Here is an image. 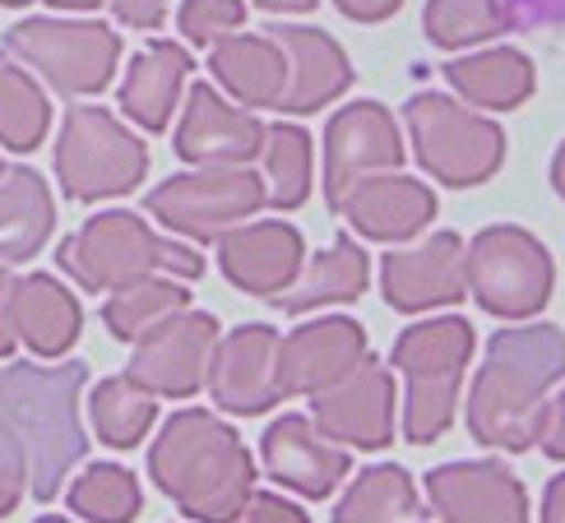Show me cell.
<instances>
[{
	"mask_svg": "<svg viewBox=\"0 0 565 523\" xmlns=\"http://www.w3.org/2000/svg\"><path fill=\"white\" fill-rule=\"evenodd\" d=\"M565 375V334L556 324L497 329L468 389V431L487 449L524 455L537 440L547 389Z\"/></svg>",
	"mask_w": 565,
	"mask_h": 523,
	"instance_id": "cell-1",
	"label": "cell"
},
{
	"mask_svg": "<svg viewBox=\"0 0 565 523\" xmlns=\"http://www.w3.org/2000/svg\"><path fill=\"white\" fill-rule=\"evenodd\" d=\"M149 478L200 523H237L255 491V463L242 436L204 408H181L162 421L149 449Z\"/></svg>",
	"mask_w": 565,
	"mask_h": 523,
	"instance_id": "cell-2",
	"label": "cell"
},
{
	"mask_svg": "<svg viewBox=\"0 0 565 523\" xmlns=\"http://www.w3.org/2000/svg\"><path fill=\"white\" fill-rule=\"evenodd\" d=\"M88 385L84 362L33 366L19 362L0 371V417L23 449V472L38 501H56L61 482L84 455L88 436L79 421V389Z\"/></svg>",
	"mask_w": 565,
	"mask_h": 523,
	"instance_id": "cell-3",
	"label": "cell"
},
{
	"mask_svg": "<svg viewBox=\"0 0 565 523\" xmlns=\"http://www.w3.org/2000/svg\"><path fill=\"white\" fill-rule=\"evenodd\" d=\"M56 259L84 292H116V288H126V282L153 278V274H168V278L204 274V259L191 246L158 236L145 218H135L130 209H111V213L88 218L75 236L61 242Z\"/></svg>",
	"mask_w": 565,
	"mask_h": 523,
	"instance_id": "cell-4",
	"label": "cell"
},
{
	"mask_svg": "<svg viewBox=\"0 0 565 523\" xmlns=\"http://www.w3.org/2000/svg\"><path fill=\"white\" fill-rule=\"evenodd\" d=\"M468 356H473V324L459 316L422 320L398 334L394 366L408 380V403H404L408 445H431L450 431Z\"/></svg>",
	"mask_w": 565,
	"mask_h": 523,
	"instance_id": "cell-5",
	"label": "cell"
},
{
	"mask_svg": "<svg viewBox=\"0 0 565 523\" xmlns=\"http://www.w3.org/2000/svg\"><path fill=\"white\" fill-rule=\"evenodd\" d=\"M10 61L38 70L61 98L103 93L121 61V33L88 19H23L0 38Z\"/></svg>",
	"mask_w": 565,
	"mask_h": 523,
	"instance_id": "cell-6",
	"label": "cell"
},
{
	"mask_svg": "<svg viewBox=\"0 0 565 523\" xmlns=\"http://www.w3.org/2000/svg\"><path fill=\"white\" fill-rule=\"evenodd\" d=\"M149 172L145 139L130 135L107 107H70L56 139V177L70 200L93 204L130 195Z\"/></svg>",
	"mask_w": 565,
	"mask_h": 523,
	"instance_id": "cell-7",
	"label": "cell"
},
{
	"mask_svg": "<svg viewBox=\"0 0 565 523\" xmlns=\"http://www.w3.org/2000/svg\"><path fill=\"white\" fill-rule=\"evenodd\" d=\"M417 162L445 185H482L505 162V135L497 121L468 111L440 93H417L404 107Z\"/></svg>",
	"mask_w": 565,
	"mask_h": 523,
	"instance_id": "cell-8",
	"label": "cell"
},
{
	"mask_svg": "<svg viewBox=\"0 0 565 523\" xmlns=\"http://www.w3.org/2000/svg\"><path fill=\"white\" fill-rule=\"evenodd\" d=\"M463 278L468 292L478 297L482 311L501 320H529L552 297V255L524 227H487L463 250Z\"/></svg>",
	"mask_w": 565,
	"mask_h": 523,
	"instance_id": "cell-9",
	"label": "cell"
},
{
	"mask_svg": "<svg viewBox=\"0 0 565 523\" xmlns=\"http://www.w3.org/2000/svg\"><path fill=\"white\" fill-rule=\"evenodd\" d=\"M145 204L162 227L185 232L195 242H218L265 204V177H255L250 168H200L168 177L149 190Z\"/></svg>",
	"mask_w": 565,
	"mask_h": 523,
	"instance_id": "cell-10",
	"label": "cell"
},
{
	"mask_svg": "<svg viewBox=\"0 0 565 523\" xmlns=\"http://www.w3.org/2000/svg\"><path fill=\"white\" fill-rule=\"evenodd\" d=\"M214 343H218V320L185 306V311L158 320L149 334L135 339V362L126 375L139 380L149 394L191 398V394H200L204 375H209Z\"/></svg>",
	"mask_w": 565,
	"mask_h": 523,
	"instance_id": "cell-11",
	"label": "cell"
},
{
	"mask_svg": "<svg viewBox=\"0 0 565 523\" xmlns=\"http://www.w3.org/2000/svg\"><path fill=\"white\" fill-rule=\"evenodd\" d=\"M311 398H316L311 421L320 436L358 449H385L394 440V380L371 356H362L339 385H329Z\"/></svg>",
	"mask_w": 565,
	"mask_h": 523,
	"instance_id": "cell-12",
	"label": "cell"
},
{
	"mask_svg": "<svg viewBox=\"0 0 565 523\" xmlns=\"http://www.w3.org/2000/svg\"><path fill=\"white\" fill-rule=\"evenodd\" d=\"M404 162V139L390 107L381 103H352L324 130V200L334 209L348 185L362 177L394 172Z\"/></svg>",
	"mask_w": 565,
	"mask_h": 523,
	"instance_id": "cell-13",
	"label": "cell"
},
{
	"mask_svg": "<svg viewBox=\"0 0 565 523\" xmlns=\"http://www.w3.org/2000/svg\"><path fill=\"white\" fill-rule=\"evenodd\" d=\"M209 394L223 413L255 417L274 408L278 394V334L269 324H242L214 343L209 356Z\"/></svg>",
	"mask_w": 565,
	"mask_h": 523,
	"instance_id": "cell-14",
	"label": "cell"
},
{
	"mask_svg": "<svg viewBox=\"0 0 565 523\" xmlns=\"http://www.w3.org/2000/svg\"><path fill=\"white\" fill-rule=\"evenodd\" d=\"M427 501L445 523H529L524 482L497 459L436 468L427 478Z\"/></svg>",
	"mask_w": 565,
	"mask_h": 523,
	"instance_id": "cell-15",
	"label": "cell"
},
{
	"mask_svg": "<svg viewBox=\"0 0 565 523\" xmlns=\"http://www.w3.org/2000/svg\"><path fill=\"white\" fill-rule=\"evenodd\" d=\"M265 126L250 111H237L218 98L214 84H191L177 126V153L200 168H246L260 158Z\"/></svg>",
	"mask_w": 565,
	"mask_h": 523,
	"instance_id": "cell-16",
	"label": "cell"
},
{
	"mask_svg": "<svg viewBox=\"0 0 565 523\" xmlns=\"http://www.w3.org/2000/svg\"><path fill=\"white\" fill-rule=\"evenodd\" d=\"M366 356V329L358 320H311L278 339V394H320Z\"/></svg>",
	"mask_w": 565,
	"mask_h": 523,
	"instance_id": "cell-17",
	"label": "cell"
},
{
	"mask_svg": "<svg viewBox=\"0 0 565 523\" xmlns=\"http://www.w3.org/2000/svg\"><path fill=\"white\" fill-rule=\"evenodd\" d=\"M381 288L394 311L417 316L431 306H455L468 292L463 242L455 232H436L413 250H390L381 265Z\"/></svg>",
	"mask_w": 565,
	"mask_h": 523,
	"instance_id": "cell-18",
	"label": "cell"
},
{
	"mask_svg": "<svg viewBox=\"0 0 565 523\" xmlns=\"http://www.w3.org/2000/svg\"><path fill=\"white\" fill-rule=\"evenodd\" d=\"M301 232L292 223H246L218 236V269L232 288L250 297H274L301 274Z\"/></svg>",
	"mask_w": 565,
	"mask_h": 523,
	"instance_id": "cell-19",
	"label": "cell"
},
{
	"mask_svg": "<svg viewBox=\"0 0 565 523\" xmlns=\"http://www.w3.org/2000/svg\"><path fill=\"white\" fill-rule=\"evenodd\" d=\"M260 455H265V468L269 478L292 487L306 501H324L343 478H348V455L339 445H329V436L316 431L311 417H278L265 440H260Z\"/></svg>",
	"mask_w": 565,
	"mask_h": 523,
	"instance_id": "cell-20",
	"label": "cell"
},
{
	"mask_svg": "<svg viewBox=\"0 0 565 523\" xmlns=\"http://www.w3.org/2000/svg\"><path fill=\"white\" fill-rule=\"evenodd\" d=\"M334 213H343L371 242H408L413 232H422L436 218V195L413 177L375 172L362 177L358 185H348Z\"/></svg>",
	"mask_w": 565,
	"mask_h": 523,
	"instance_id": "cell-21",
	"label": "cell"
},
{
	"mask_svg": "<svg viewBox=\"0 0 565 523\" xmlns=\"http://www.w3.org/2000/svg\"><path fill=\"white\" fill-rule=\"evenodd\" d=\"M282 56H288V88H282V111L306 116L320 111L324 103H334L339 93H348L352 84V65L343 56V46L320 33V29H292V23H278V29H265Z\"/></svg>",
	"mask_w": 565,
	"mask_h": 523,
	"instance_id": "cell-22",
	"label": "cell"
},
{
	"mask_svg": "<svg viewBox=\"0 0 565 523\" xmlns=\"http://www.w3.org/2000/svg\"><path fill=\"white\" fill-rule=\"evenodd\" d=\"M209 70L242 107H278L288 88V56L269 33H227L209 46Z\"/></svg>",
	"mask_w": 565,
	"mask_h": 523,
	"instance_id": "cell-23",
	"label": "cell"
},
{
	"mask_svg": "<svg viewBox=\"0 0 565 523\" xmlns=\"http://www.w3.org/2000/svg\"><path fill=\"white\" fill-rule=\"evenodd\" d=\"M191 52L177 42H149L139 52L121 79V111L139 130H168L172 111H177V98H181V84L191 79Z\"/></svg>",
	"mask_w": 565,
	"mask_h": 523,
	"instance_id": "cell-24",
	"label": "cell"
},
{
	"mask_svg": "<svg viewBox=\"0 0 565 523\" xmlns=\"http://www.w3.org/2000/svg\"><path fill=\"white\" fill-rule=\"evenodd\" d=\"M56 227L52 190L33 168L0 172V269L33 259Z\"/></svg>",
	"mask_w": 565,
	"mask_h": 523,
	"instance_id": "cell-25",
	"label": "cell"
},
{
	"mask_svg": "<svg viewBox=\"0 0 565 523\" xmlns=\"http://www.w3.org/2000/svg\"><path fill=\"white\" fill-rule=\"evenodd\" d=\"M84 311L52 274H29L14 282V334L38 356H61L75 348Z\"/></svg>",
	"mask_w": 565,
	"mask_h": 523,
	"instance_id": "cell-26",
	"label": "cell"
},
{
	"mask_svg": "<svg viewBox=\"0 0 565 523\" xmlns=\"http://www.w3.org/2000/svg\"><path fill=\"white\" fill-rule=\"evenodd\" d=\"M366 278H371L366 250L352 242V236H339L324 255H316L311 265H306L301 278H292L282 292H274L269 306H278V311H288V316H301V311H316V306H329V301H358L366 292Z\"/></svg>",
	"mask_w": 565,
	"mask_h": 523,
	"instance_id": "cell-27",
	"label": "cell"
},
{
	"mask_svg": "<svg viewBox=\"0 0 565 523\" xmlns=\"http://www.w3.org/2000/svg\"><path fill=\"white\" fill-rule=\"evenodd\" d=\"M445 79L455 93H463L473 107H491V111H510L529 103L533 93V61L514 46H497V52H478L445 65Z\"/></svg>",
	"mask_w": 565,
	"mask_h": 523,
	"instance_id": "cell-28",
	"label": "cell"
},
{
	"mask_svg": "<svg viewBox=\"0 0 565 523\" xmlns=\"http://www.w3.org/2000/svg\"><path fill=\"white\" fill-rule=\"evenodd\" d=\"M417 519V487L398 463H375L358 472L329 523H408Z\"/></svg>",
	"mask_w": 565,
	"mask_h": 523,
	"instance_id": "cell-29",
	"label": "cell"
},
{
	"mask_svg": "<svg viewBox=\"0 0 565 523\" xmlns=\"http://www.w3.org/2000/svg\"><path fill=\"white\" fill-rule=\"evenodd\" d=\"M191 306V292L181 288L177 278H139V282H126V288H116L103 306V324L111 329L121 343H135L139 334H149L158 320H168L177 311Z\"/></svg>",
	"mask_w": 565,
	"mask_h": 523,
	"instance_id": "cell-30",
	"label": "cell"
},
{
	"mask_svg": "<svg viewBox=\"0 0 565 523\" xmlns=\"http://www.w3.org/2000/svg\"><path fill=\"white\" fill-rule=\"evenodd\" d=\"M88 417H93V431H98L111 449H135L153 426L158 403H153V394L145 385H139V380L111 375V380H103V385L93 389Z\"/></svg>",
	"mask_w": 565,
	"mask_h": 523,
	"instance_id": "cell-31",
	"label": "cell"
},
{
	"mask_svg": "<svg viewBox=\"0 0 565 523\" xmlns=\"http://www.w3.org/2000/svg\"><path fill=\"white\" fill-rule=\"evenodd\" d=\"M265 204L301 209L311 195V135L301 126H265Z\"/></svg>",
	"mask_w": 565,
	"mask_h": 523,
	"instance_id": "cell-32",
	"label": "cell"
},
{
	"mask_svg": "<svg viewBox=\"0 0 565 523\" xmlns=\"http://www.w3.org/2000/svg\"><path fill=\"white\" fill-rule=\"evenodd\" d=\"M46 126H52L46 93L23 70L0 65V145L14 153H33L42 145Z\"/></svg>",
	"mask_w": 565,
	"mask_h": 523,
	"instance_id": "cell-33",
	"label": "cell"
},
{
	"mask_svg": "<svg viewBox=\"0 0 565 523\" xmlns=\"http://www.w3.org/2000/svg\"><path fill=\"white\" fill-rule=\"evenodd\" d=\"M427 38L436 46H478L487 38H497L510 29V14L501 10V0H427Z\"/></svg>",
	"mask_w": 565,
	"mask_h": 523,
	"instance_id": "cell-34",
	"label": "cell"
},
{
	"mask_svg": "<svg viewBox=\"0 0 565 523\" xmlns=\"http://www.w3.org/2000/svg\"><path fill=\"white\" fill-rule=\"evenodd\" d=\"M70 510L88 523H130L139 514V482L135 472L116 463H93L70 487Z\"/></svg>",
	"mask_w": 565,
	"mask_h": 523,
	"instance_id": "cell-35",
	"label": "cell"
},
{
	"mask_svg": "<svg viewBox=\"0 0 565 523\" xmlns=\"http://www.w3.org/2000/svg\"><path fill=\"white\" fill-rule=\"evenodd\" d=\"M246 23L242 0H181V33L195 46H214Z\"/></svg>",
	"mask_w": 565,
	"mask_h": 523,
	"instance_id": "cell-36",
	"label": "cell"
},
{
	"mask_svg": "<svg viewBox=\"0 0 565 523\" xmlns=\"http://www.w3.org/2000/svg\"><path fill=\"white\" fill-rule=\"evenodd\" d=\"M23 487H29V472H23V449L14 440V431L0 417V519L14 514Z\"/></svg>",
	"mask_w": 565,
	"mask_h": 523,
	"instance_id": "cell-37",
	"label": "cell"
},
{
	"mask_svg": "<svg viewBox=\"0 0 565 523\" xmlns=\"http://www.w3.org/2000/svg\"><path fill=\"white\" fill-rule=\"evenodd\" d=\"M501 10L510 14V29H556L565 23V0H501Z\"/></svg>",
	"mask_w": 565,
	"mask_h": 523,
	"instance_id": "cell-38",
	"label": "cell"
},
{
	"mask_svg": "<svg viewBox=\"0 0 565 523\" xmlns=\"http://www.w3.org/2000/svg\"><path fill=\"white\" fill-rule=\"evenodd\" d=\"M242 514H246L242 523H311L306 510H297L292 501H282V495H274V491H250Z\"/></svg>",
	"mask_w": 565,
	"mask_h": 523,
	"instance_id": "cell-39",
	"label": "cell"
},
{
	"mask_svg": "<svg viewBox=\"0 0 565 523\" xmlns=\"http://www.w3.org/2000/svg\"><path fill=\"white\" fill-rule=\"evenodd\" d=\"M533 445H543V455H552V459L565 463V389L543 403V417H537V440Z\"/></svg>",
	"mask_w": 565,
	"mask_h": 523,
	"instance_id": "cell-40",
	"label": "cell"
},
{
	"mask_svg": "<svg viewBox=\"0 0 565 523\" xmlns=\"http://www.w3.org/2000/svg\"><path fill=\"white\" fill-rule=\"evenodd\" d=\"M107 6L126 29H158L168 19V0H107Z\"/></svg>",
	"mask_w": 565,
	"mask_h": 523,
	"instance_id": "cell-41",
	"label": "cell"
},
{
	"mask_svg": "<svg viewBox=\"0 0 565 523\" xmlns=\"http://www.w3.org/2000/svg\"><path fill=\"white\" fill-rule=\"evenodd\" d=\"M14 274L0 269V356H10L19 348V334H14Z\"/></svg>",
	"mask_w": 565,
	"mask_h": 523,
	"instance_id": "cell-42",
	"label": "cell"
},
{
	"mask_svg": "<svg viewBox=\"0 0 565 523\" xmlns=\"http://www.w3.org/2000/svg\"><path fill=\"white\" fill-rule=\"evenodd\" d=\"M334 6L348 14V19H358V23H381V19H390L404 0H334Z\"/></svg>",
	"mask_w": 565,
	"mask_h": 523,
	"instance_id": "cell-43",
	"label": "cell"
},
{
	"mask_svg": "<svg viewBox=\"0 0 565 523\" xmlns=\"http://www.w3.org/2000/svg\"><path fill=\"white\" fill-rule=\"evenodd\" d=\"M543 523H565V472L547 482V495H543Z\"/></svg>",
	"mask_w": 565,
	"mask_h": 523,
	"instance_id": "cell-44",
	"label": "cell"
},
{
	"mask_svg": "<svg viewBox=\"0 0 565 523\" xmlns=\"http://www.w3.org/2000/svg\"><path fill=\"white\" fill-rule=\"evenodd\" d=\"M260 10H274V14H306V10H316L320 0H255Z\"/></svg>",
	"mask_w": 565,
	"mask_h": 523,
	"instance_id": "cell-45",
	"label": "cell"
},
{
	"mask_svg": "<svg viewBox=\"0 0 565 523\" xmlns=\"http://www.w3.org/2000/svg\"><path fill=\"white\" fill-rule=\"evenodd\" d=\"M552 185H556V195L565 200V145H561L556 158H552Z\"/></svg>",
	"mask_w": 565,
	"mask_h": 523,
	"instance_id": "cell-46",
	"label": "cell"
},
{
	"mask_svg": "<svg viewBox=\"0 0 565 523\" xmlns=\"http://www.w3.org/2000/svg\"><path fill=\"white\" fill-rule=\"evenodd\" d=\"M56 10H98V6H107V0H52Z\"/></svg>",
	"mask_w": 565,
	"mask_h": 523,
	"instance_id": "cell-47",
	"label": "cell"
},
{
	"mask_svg": "<svg viewBox=\"0 0 565 523\" xmlns=\"http://www.w3.org/2000/svg\"><path fill=\"white\" fill-rule=\"evenodd\" d=\"M38 523H70V519H56V514H46V519H38Z\"/></svg>",
	"mask_w": 565,
	"mask_h": 523,
	"instance_id": "cell-48",
	"label": "cell"
},
{
	"mask_svg": "<svg viewBox=\"0 0 565 523\" xmlns=\"http://www.w3.org/2000/svg\"><path fill=\"white\" fill-rule=\"evenodd\" d=\"M0 6H33V0H0Z\"/></svg>",
	"mask_w": 565,
	"mask_h": 523,
	"instance_id": "cell-49",
	"label": "cell"
},
{
	"mask_svg": "<svg viewBox=\"0 0 565 523\" xmlns=\"http://www.w3.org/2000/svg\"><path fill=\"white\" fill-rule=\"evenodd\" d=\"M0 172H6V162H0Z\"/></svg>",
	"mask_w": 565,
	"mask_h": 523,
	"instance_id": "cell-50",
	"label": "cell"
}]
</instances>
